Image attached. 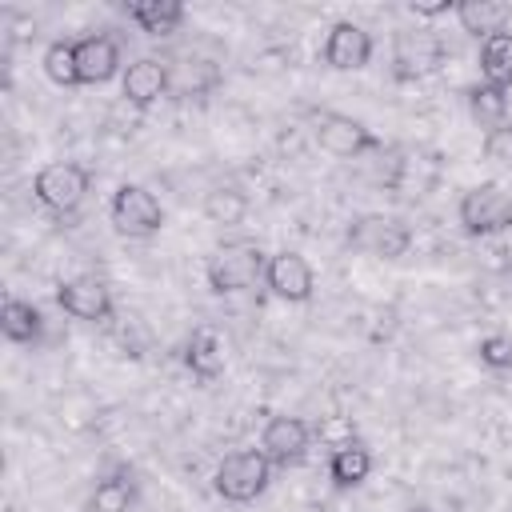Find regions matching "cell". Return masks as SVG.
Wrapping results in <instances>:
<instances>
[{"label": "cell", "instance_id": "27", "mask_svg": "<svg viewBox=\"0 0 512 512\" xmlns=\"http://www.w3.org/2000/svg\"><path fill=\"white\" fill-rule=\"evenodd\" d=\"M408 12H412L416 20H436V16L456 12V0H412V4H408Z\"/></svg>", "mask_w": 512, "mask_h": 512}, {"label": "cell", "instance_id": "19", "mask_svg": "<svg viewBox=\"0 0 512 512\" xmlns=\"http://www.w3.org/2000/svg\"><path fill=\"white\" fill-rule=\"evenodd\" d=\"M224 340L212 332V328H196L192 336H188V344H184V368L196 376V380H216V376H224Z\"/></svg>", "mask_w": 512, "mask_h": 512}, {"label": "cell", "instance_id": "11", "mask_svg": "<svg viewBox=\"0 0 512 512\" xmlns=\"http://www.w3.org/2000/svg\"><path fill=\"white\" fill-rule=\"evenodd\" d=\"M308 448H312V428H308V420H300V416H272V420L264 424V432H260V452H264L276 468L300 464V460L308 456Z\"/></svg>", "mask_w": 512, "mask_h": 512}, {"label": "cell", "instance_id": "2", "mask_svg": "<svg viewBox=\"0 0 512 512\" xmlns=\"http://www.w3.org/2000/svg\"><path fill=\"white\" fill-rule=\"evenodd\" d=\"M272 460L260 452V448H244V452H228L216 472H212V488L220 500L228 504H252L256 496L268 492L272 484Z\"/></svg>", "mask_w": 512, "mask_h": 512}, {"label": "cell", "instance_id": "1", "mask_svg": "<svg viewBox=\"0 0 512 512\" xmlns=\"http://www.w3.org/2000/svg\"><path fill=\"white\" fill-rule=\"evenodd\" d=\"M264 272H268V252L252 240H228L220 244L208 264H204V276H208V288L216 296H236V292H248L256 284H264Z\"/></svg>", "mask_w": 512, "mask_h": 512}, {"label": "cell", "instance_id": "28", "mask_svg": "<svg viewBox=\"0 0 512 512\" xmlns=\"http://www.w3.org/2000/svg\"><path fill=\"white\" fill-rule=\"evenodd\" d=\"M500 256H504V272H508V276H512V244H508V248H504V252H500Z\"/></svg>", "mask_w": 512, "mask_h": 512}, {"label": "cell", "instance_id": "8", "mask_svg": "<svg viewBox=\"0 0 512 512\" xmlns=\"http://www.w3.org/2000/svg\"><path fill=\"white\" fill-rule=\"evenodd\" d=\"M56 304L72 316V320H84V324H108L116 304H112V288L100 280V276H68L56 284Z\"/></svg>", "mask_w": 512, "mask_h": 512}, {"label": "cell", "instance_id": "15", "mask_svg": "<svg viewBox=\"0 0 512 512\" xmlns=\"http://www.w3.org/2000/svg\"><path fill=\"white\" fill-rule=\"evenodd\" d=\"M368 472H372V452H368L364 440L348 436V440H340V444L332 448V456H328V480H332L340 492L364 484Z\"/></svg>", "mask_w": 512, "mask_h": 512}, {"label": "cell", "instance_id": "14", "mask_svg": "<svg viewBox=\"0 0 512 512\" xmlns=\"http://www.w3.org/2000/svg\"><path fill=\"white\" fill-rule=\"evenodd\" d=\"M76 72L80 84H108L120 72V44L112 36H80L76 40Z\"/></svg>", "mask_w": 512, "mask_h": 512}, {"label": "cell", "instance_id": "5", "mask_svg": "<svg viewBox=\"0 0 512 512\" xmlns=\"http://www.w3.org/2000/svg\"><path fill=\"white\" fill-rule=\"evenodd\" d=\"M108 216H112V228L128 240H148L164 228V204L144 184H120L108 200Z\"/></svg>", "mask_w": 512, "mask_h": 512}, {"label": "cell", "instance_id": "10", "mask_svg": "<svg viewBox=\"0 0 512 512\" xmlns=\"http://www.w3.org/2000/svg\"><path fill=\"white\" fill-rule=\"evenodd\" d=\"M376 44H372V32L356 20H336L324 36V64L332 72H360L368 68Z\"/></svg>", "mask_w": 512, "mask_h": 512}, {"label": "cell", "instance_id": "22", "mask_svg": "<svg viewBox=\"0 0 512 512\" xmlns=\"http://www.w3.org/2000/svg\"><path fill=\"white\" fill-rule=\"evenodd\" d=\"M480 80L512 88V32L508 28L480 40Z\"/></svg>", "mask_w": 512, "mask_h": 512}, {"label": "cell", "instance_id": "29", "mask_svg": "<svg viewBox=\"0 0 512 512\" xmlns=\"http://www.w3.org/2000/svg\"><path fill=\"white\" fill-rule=\"evenodd\" d=\"M412 512H424V508H412Z\"/></svg>", "mask_w": 512, "mask_h": 512}, {"label": "cell", "instance_id": "16", "mask_svg": "<svg viewBox=\"0 0 512 512\" xmlns=\"http://www.w3.org/2000/svg\"><path fill=\"white\" fill-rule=\"evenodd\" d=\"M136 500H140V480L128 464H120V468H112L108 476L96 480L88 504H92V512H132Z\"/></svg>", "mask_w": 512, "mask_h": 512}, {"label": "cell", "instance_id": "7", "mask_svg": "<svg viewBox=\"0 0 512 512\" xmlns=\"http://www.w3.org/2000/svg\"><path fill=\"white\" fill-rule=\"evenodd\" d=\"M312 136L328 156H340V160H356L364 152H380L384 148L380 136L368 124H360L356 116H348V112H320Z\"/></svg>", "mask_w": 512, "mask_h": 512}, {"label": "cell", "instance_id": "4", "mask_svg": "<svg viewBox=\"0 0 512 512\" xmlns=\"http://www.w3.org/2000/svg\"><path fill=\"white\" fill-rule=\"evenodd\" d=\"M348 248L352 252H364L372 260H400L408 248H412V228L396 216H384V212H364L348 224L344 232Z\"/></svg>", "mask_w": 512, "mask_h": 512}, {"label": "cell", "instance_id": "23", "mask_svg": "<svg viewBox=\"0 0 512 512\" xmlns=\"http://www.w3.org/2000/svg\"><path fill=\"white\" fill-rule=\"evenodd\" d=\"M204 216H208L212 224H220V228H232V224H240V220L248 216V196H244L240 188L220 184V188H212V192L204 196Z\"/></svg>", "mask_w": 512, "mask_h": 512}, {"label": "cell", "instance_id": "24", "mask_svg": "<svg viewBox=\"0 0 512 512\" xmlns=\"http://www.w3.org/2000/svg\"><path fill=\"white\" fill-rule=\"evenodd\" d=\"M44 76L60 88H76L80 72H76V40H52L44 48Z\"/></svg>", "mask_w": 512, "mask_h": 512}, {"label": "cell", "instance_id": "6", "mask_svg": "<svg viewBox=\"0 0 512 512\" xmlns=\"http://www.w3.org/2000/svg\"><path fill=\"white\" fill-rule=\"evenodd\" d=\"M88 188H92L88 168L84 164H72V160H52V164H44L32 176V196L48 212H60V216L72 212V208H80L84 196H88Z\"/></svg>", "mask_w": 512, "mask_h": 512}, {"label": "cell", "instance_id": "17", "mask_svg": "<svg viewBox=\"0 0 512 512\" xmlns=\"http://www.w3.org/2000/svg\"><path fill=\"white\" fill-rule=\"evenodd\" d=\"M124 16L144 36H172L184 24V4L180 0H132V4H124Z\"/></svg>", "mask_w": 512, "mask_h": 512}, {"label": "cell", "instance_id": "12", "mask_svg": "<svg viewBox=\"0 0 512 512\" xmlns=\"http://www.w3.org/2000/svg\"><path fill=\"white\" fill-rule=\"evenodd\" d=\"M120 92L128 104L136 108H152L156 100H164L172 92V64L156 60V56H140L120 72Z\"/></svg>", "mask_w": 512, "mask_h": 512}, {"label": "cell", "instance_id": "20", "mask_svg": "<svg viewBox=\"0 0 512 512\" xmlns=\"http://www.w3.org/2000/svg\"><path fill=\"white\" fill-rule=\"evenodd\" d=\"M0 332L12 344H32L36 348L44 340V312L36 304H28V300L8 296L4 308H0Z\"/></svg>", "mask_w": 512, "mask_h": 512}, {"label": "cell", "instance_id": "9", "mask_svg": "<svg viewBox=\"0 0 512 512\" xmlns=\"http://www.w3.org/2000/svg\"><path fill=\"white\" fill-rule=\"evenodd\" d=\"M264 288H268L276 300H284V304H308L312 292H316V272H312V264H308L300 252L284 248V252L268 256Z\"/></svg>", "mask_w": 512, "mask_h": 512}, {"label": "cell", "instance_id": "3", "mask_svg": "<svg viewBox=\"0 0 512 512\" xmlns=\"http://www.w3.org/2000/svg\"><path fill=\"white\" fill-rule=\"evenodd\" d=\"M456 220L468 236H500L512 228V192H504L500 184L484 180V184H472L460 204H456Z\"/></svg>", "mask_w": 512, "mask_h": 512}, {"label": "cell", "instance_id": "26", "mask_svg": "<svg viewBox=\"0 0 512 512\" xmlns=\"http://www.w3.org/2000/svg\"><path fill=\"white\" fill-rule=\"evenodd\" d=\"M484 156L496 164H512V124H500L492 132H484Z\"/></svg>", "mask_w": 512, "mask_h": 512}, {"label": "cell", "instance_id": "18", "mask_svg": "<svg viewBox=\"0 0 512 512\" xmlns=\"http://www.w3.org/2000/svg\"><path fill=\"white\" fill-rule=\"evenodd\" d=\"M452 16H456L460 32H468V36H476V40H488L492 32H504V28H508L512 8L500 4V0H460Z\"/></svg>", "mask_w": 512, "mask_h": 512}, {"label": "cell", "instance_id": "13", "mask_svg": "<svg viewBox=\"0 0 512 512\" xmlns=\"http://www.w3.org/2000/svg\"><path fill=\"white\" fill-rule=\"evenodd\" d=\"M392 72L396 80H420L444 64V44L432 32H396L392 40Z\"/></svg>", "mask_w": 512, "mask_h": 512}, {"label": "cell", "instance_id": "21", "mask_svg": "<svg viewBox=\"0 0 512 512\" xmlns=\"http://www.w3.org/2000/svg\"><path fill=\"white\" fill-rule=\"evenodd\" d=\"M464 100H468V116L480 124V128H500L508 124V88L500 84H488V80H476L464 88Z\"/></svg>", "mask_w": 512, "mask_h": 512}, {"label": "cell", "instance_id": "25", "mask_svg": "<svg viewBox=\"0 0 512 512\" xmlns=\"http://www.w3.org/2000/svg\"><path fill=\"white\" fill-rule=\"evenodd\" d=\"M476 356L488 372H512V336H484L476 344Z\"/></svg>", "mask_w": 512, "mask_h": 512}]
</instances>
